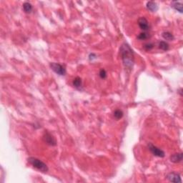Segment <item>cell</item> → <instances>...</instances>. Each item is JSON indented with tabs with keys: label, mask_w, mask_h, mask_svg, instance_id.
Listing matches in <instances>:
<instances>
[{
	"label": "cell",
	"mask_w": 183,
	"mask_h": 183,
	"mask_svg": "<svg viewBox=\"0 0 183 183\" xmlns=\"http://www.w3.org/2000/svg\"><path fill=\"white\" fill-rule=\"evenodd\" d=\"M120 52L124 67L127 69L131 70L134 62V56L133 50L127 43L124 42L120 47Z\"/></svg>",
	"instance_id": "1"
},
{
	"label": "cell",
	"mask_w": 183,
	"mask_h": 183,
	"mask_svg": "<svg viewBox=\"0 0 183 183\" xmlns=\"http://www.w3.org/2000/svg\"><path fill=\"white\" fill-rule=\"evenodd\" d=\"M27 161H28V162L31 165H32L33 167L36 168L37 170H39L41 172L46 173L48 172V167H47V164L44 162H43L41 160L36 158V157H30L27 159Z\"/></svg>",
	"instance_id": "2"
},
{
	"label": "cell",
	"mask_w": 183,
	"mask_h": 183,
	"mask_svg": "<svg viewBox=\"0 0 183 183\" xmlns=\"http://www.w3.org/2000/svg\"><path fill=\"white\" fill-rule=\"evenodd\" d=\"M50 67H51V69L56 73V74H59L60 76H64L66 74V69L65 67L63 65H61L59 63H56V62H51L50 64Z\"/></svg>",
	"instance_id": "3"
},
{
	"label": "cell",
	"mask_w": 183,
	"mask_h": 183,
	"mask_svg": "<svg viewBox=\"0 0 183 183\" xmlns=\"http://www.w3.org/2000/svg\"><path fill=\"white\" fill-rule=\"evenodd\" d=\"M148 148L150 150V151L154 154V156H157L159 157H164L165 155V153L163 150H162L161 149L158 148L157 147L154 146V144H152V143H150L148 144Z\"/></svg>",
	"instance_id": "4"
},
{
	"label": "cell",
	"mask_w": 183,
	"mask_h": 183,
	"mask_svg": "<svg viewBox=\"0 0 183 183\" xmlns=\"http://www.w3.org/2000/svg\"><path fill=\"white\" fill-rule=\"evenodd\" d=\"M43 140H44V141L47 144H49V145H57V141H56V140L54 139V137H53L50 133L47 132L44 133V136H43Z\"/></svg>",
	"instance_id": "5"
},
{
	"label": "cell",
	"mask_w": 183,
	"mask_h": 183,
	"mask_svg": "<svg viewBox=\"0 0 183 183\" xmlns=\"http://www.w3.org/2000/svg\"><path fill=\"white\" fill-rule=\"evenodd\" d=\"M167 180H169L171 182H175V183H178V182H182V180H181V177L179 174L176 172H170L169 174H167V175L166 176Z\"/></svg>",
	"instance_id": "6"
},
{
	"label": "cell",
	"mask_w": 183,
	"mask_h": 183,
	"mask_svg": "<svg viewBox=\"0 0 183 183\" xmlns=\"http://www.w3.org/2000/svg\"><path fill=\"white\" fill-rule=\"evenodd\" d=\"M138 25L140 27L142 30H143L144 31H148L149 29H150V25H149L148 21L144 17H141V18L139 19L138 20Z\"/></svg>",
	"instance_id": "7"
},
{
	"label": "cell",
	"mask_w": 183,
	"mask_h": 183,
	"mask_svg": "<svg viewBox=\"0 0 183 183\" xmlns=\"http://www.w3.org/2000/svg\"><path fill=\"white\" fill-rule=\"evenodd\" d=\"M146 7H147V9L149 11H152V12H155L158 10V5L156 2L152 1H147V4H146Z\"/></svg>",
	"instance_id": "8"
},
{
	"label": "cell",
	"mask_w": 183,
	"mask_h": 183,
	"mask_svg": "<svg viewBox=\"0 0 183 183\" xmlns=\"http://www.w3.org/2000/svg\"><path fill=\"white\" fill-rule=\"evenodd\" d=\"M182 157H183V154L182 152L176 153V154H172V155L170 157V161H171L172 162H174V163L180 162L182 160Z\"/></svg>",
	"instance_id": "9"
},
{
	"label": "cell",
	"mask_w": 183,
	"mask_h": 183,
	"mask_svg": "<svg viewBox=\"0 0 183 183\" xmlns=\"http://www.w3.org/2000/svg\"><path fill=\"white\" fill-rule=\"evenodd\" d=\"M171 7L173 9H174L175 10H177V11H179L180 13L183 12L182 9V3L181 1H174L171 3Z\"/></svg>",
	"instance_id": "10"
},
{
	"label": "cell",
	"mask_w": 183,
	"mask_h": 183,
	"mask_svg": "<svg viewBox=\"0 0 183 183\" xmlns=\"http://www.w3.org/2000/svg\"><path fill=\"white\" fill-rule=\"evenodd\" d=\"M72 84L74 87H76L77 89H80L81 87V85H82V80H81V79L80 77H77L73 80Z\"/></svg>",
	"instance_id": "11"
},
{
	"label": "cell",
	"mask_w": 183,
	"mask_h": 183,
	"mask_svg": "<svg viewBox=\"0 0 183 183\" xmlns=\"http://www.w3.org/2000/svg\"><path fill=\"white\" fill-rule=\"evenodd\" d=\"M22 6H23V10H24V12L27 13V14L31 12L33 7H32V5H31L29 2H24Z\"/></svg>",
	"instance_id": "12"
},
{
	"label": "cell",
	"mask_w": 183,
	"mask_h": 183,
	"mask_svg": "<svg viewBox=\"0 0 183 183\" xmlns=\"http://www.w3.org/2000/svg\"><path fill=\"white\" fill-rule=\"evenodd\" d=\"M162 36L164 39L167 40V41H172L174 39L173 34L169 31H164V32L162 33Z\"/></svg>",
	"instance_id": "13"
},
{
	"label": "cell",
	"mask_w": 183,
	"mask_h": 183,
	"mask_svg": "<svg viewBox=\"0 0 183 183\" xmlns=\"http://www.w3.org/2000/svg\"><path fill=\"white\" fill-rule=\"evenodd\" d=\"M169 47H170V46H169L168 43H167L166 41H161L159 42V48L163 51H167L169 49Z\"/></svg>",
	"instance_id": "14"
},
{
	"label": "cell",
	"mask_w": 183,
	"mask_h": 183,
	"mask_svg": "<svg viewBox=\"0 0 183 183\" xmlns=\"http://www.w3.org/2000/svg\"><path fill=\"white\" fill-rule=\"evenodd\" d=\"M123 115H124V113H123V112L122 111V110H117L114 111V118L116 119V120H120V119L122 118Z\"/></svg>",
	"instance_id": "15"
},
{
	"label": "cell",
	"mask_w": 183,
	"mask_h": 183,
	"mask_svg": "<svg viewBox=\"0 0 183 183\" xmlns=\"http://www.w3.org/2000/svg\"><path fill=\"white\" fill-rule=\"evenodd\" d=\"M149 37H150V35H149V34L147 31H143V32L140 33V34L137 36V39L140 40H144L148 39Z\"/></svg>",
	"instance_id": "16"
},
{
	"label": "cell",
	"mask_w": 183,
	"mask_h": 183,
	"mask_svg": "<svg viewBox=\"0 0 183 183\" xmlns=\"http://www.w3.org/2000/svg\"><path fill=\"white\" fill-rule=\"evenodd\" d=\"M144 49L146 51H150V50L152 49L154 47V44L152 43H147V44H144Z\"/></svg>",
	"instance_id": "17"
},
{
	"label": "cell",
	"mask_w": 183,
	"mask_h": 183,
	"mask_svg": "<svg viewBox=\"0 0 183 183\" xmlns=\"http://www.w3.org/2000/svg\"><path fill=\"white\" fill-rule=\"evenodd\" d=\"M99 74H100V77H101L102 79H105L106 77H107V72H106V71L104 69H100Z\"/></svg>",
	"instance_id": "18"
},
{
	"label": "cell",
	"mask_w": 183,
	"mask_h": 183,
	"mask_svg": "<svg viewBox=\"0 0 183 183\" xmlns=\"http://www.w3.org/2000/svg\"><path fill=\"white\" fill-rule=\"evenodd\" d=\"M96 58H97V56H96L94 54H90L89 56V60L95 59Z\"/></svg>",
	"instance_id": "19"
}]
</instances>
